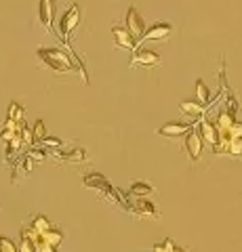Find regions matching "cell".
<instances>
[{"instance_id":"obj_1","label":"cell","mask_w":242,"mask_h":252,"mask_svg":"<svg viewBox=\"0 0 242 252\" xmlns=\"http://www.w3.org/2000/svg\"><path fill=\"white\" fill-rule=\"evenodd\" d=\"M38 57H40L51 69H55L57 74H66V72H72L74 69L72 59H69L61 49H38Z\"/></svg>"},{"instance_id":"obj_2","label":"cell","mask_w":242,"mask_h":252,"mask_svg":"<svg viewBox=\"0 0 242 252\" xmlns=\"http://www.w3.org/2000/svg\"><path fill=\"white\" fill-rule=\"evenodd\" d=\"M80 23V9L74 4V6H69V9L66 11V15L59 19V34L64 40H68V36L72 34V30Z\"/></svg>"},{"instance_id":"obj_3","label":"cell","mask_w":242,"mask_h":252,"mask_svg":"<svg viewBox=\"0 0 242 252\" xmlns=\"http://www.w3.org/2000/svg\"><path fill=\"white\" fill-rule=\"evenodd\" d=\"M127 32L135 38V40L139 42L145 32V23H143V17L139 15V11L135 9V6H131L129 13H127Z\"/></svg>"},{"instance_id":"obj_4","label":"cell","mask_w":242,"mask_h":252,"mask_svg":"<svg viewBox=\"0 0 242 252\" xmlns=\"http://www.w3.org/2000/svg\"><path fill=\"white\" fill-rule=\"evenodd\" d=\"M55 0H40L38 2V17H40V23L46 30H53V21H55Z\"/></svg>"},{"instance_id":"obj_5","label":"cell","mask_w":242,"mask_h":252,"mask_svg":"<svg viewBox=\"0 0 242 252\" xmlns=\"http://www.w3.org/2000/svg\"><path fill=\"white\" fill-rule=\"evenodd\" d=\"M158 63H160V55L156 51H150V49H135V53H133V59H131V65L152 67V65H158Z\"/></svg>"},{"instance_id":"obj_6","label":"cell","mask_w":242,"mask_h":252,"mask_svg":"<svg viewBox=\"0 0 242 252\" xmlns=\"http://www.w3.org/2000/svg\"><path fill=\"white\" fill-rule=\"evenodd\" d=\"M194 128L192 122H169L165 124L162 128H158V135L160 137H169V139H175V137H183L187 135Z\"/></svg>"},{"instance_id":"obj_7","label":"cell","mask_w":242,"mask_h":252,"mask_svg":"<svg viewBox=\"0 0 242 252\" xmlns=\"http://www.w3.org/2000/svg\"><path fill=\"white\" fill-rule=\"evenodd\" d=\"M185 152H187V156H190L192 162L200 160V156H202V139H200L198 132L190 130L185 135Z\"/></svg>"},{"instance_id":"obj_8","label":"cell","mask_w":242,"mask_h":252,"mask_svg":"<svg viewBox=\"0 0 242 252\" xmlns=\"http://www.w3.org/2000/svg\"><path fill=\"white\" fill-rule=\"evenodd\" d=\"M112 36H114V42H116L118 49H124V51H135L137 49V40L129 34L127 28H114Z\"/></svg>"},{"instance_id":"obj_9","label":"cell","mask_w":242,"mask_h":252,"mask_svg":"<svg viewBox=\"0 0 242 252\" xmlns=\"http://www.w3.org/2000/svg\"><path fill=\"white\" fill-rule=\"evenodd\" d=\"M171 28L169 23H156V26H152L150 30L143 32L141 40H167L169 34H171Z\"/></svg>"},{"instance_id":"obj_10","label":"cell","mask_w":242,"mask_h":252,"mask_svg":"<svg viewBox=\"0 0 242 252\" xmlns=\"http://www.w3.org/2000/svg\"><path fill=\"white\" fill-rule=\"evenodd\" d=\"M198 135H200L202 141H207L210 147H215L217 141H219V130H217V126H213V124L207 122V120L200 122V132H198Z\"/></svg>"},{"instance_id":"obj_11","label":"cell","mask_w":242,"mask_h":252,"mask_svg":"<svg viewBox=\"0 0 242 252\" xmlns=\"http://www.w3.org/2000/svg\"><path fill=\"white\" fill-rule=\"evenodd\" d=\"M82 183H84V187H89V189H101V191H105V189L110 187L107 179H105L104 175H99V172H91V175H84Z\"/></svg>"},{"instance_id":"obj_12","label":"cell","mask_w":242,"mask_h":252,"mask_svg":"<svg viewBox=\"0 0 242 252\" xmlns=\"http://www.w3.org/2000/svg\"><path fill=\"white\" fill-rule=\"evenodd\" d=\"M133 212H135L137 217H152V219H156V217H158V215H156V208H154V204H152V202H147L145 198L137 200L135 204H133Z\"/></svg>"},{"instance_id":"obj_13","label":"cell","mask_w":242,"mask_h":252,"mask_svg":"<svg viewBox=\"0 0 242 252\" xmlns=\"http://www.w3.org/2000/svg\"><path fill=\"white\" fill-rule=\"evenodd\" d=\"M181 112L187 114V116H194V118H200L202 114L207 112V105L198 103V101H181Z\"/></svg>"},{"instance_id":"obj_14","label":"cell","mask_w":242,"mask_h":252,"mask_svg":"<svg viewBox=\"0 0 242 252\" xmlns=\"http://www.w3.org/2000/svg\"><path fill=\"white\" fill-rule=\"evenodd\" d=\"M59 160L64 162H84V158H87V154H84V149H72V152H53Z\"/></svg>"},{"instance_id":"obj_15","label":"cell","mask_w":242,"mask_h":252,"mask_svg":"<svg viewBox=\"0 0 242 252\" xmlns=\"http://www.w3.org/2000/svg\"><path fill=\"white\" fill-rule=\"evenodd\" d=\"M40 238H42V242H46V244H49V246H59V244L61 242H64V233H61L59 229H53V227H51V229H46L44 233H40Z\"/></svg>"},{"instance_id":"obj_16","label":"cell","mask_w":242,"mask_h":252,"mask_svg":"<svg viewBox=\"0 0 242 252\" xmlns=\"http://www.w3.org/2000/svg\"><path fill=\"white\" fill-rule=\"evenodd\" d=\"M129 193L131 195H139V198H145V195L154 193V187L150 183H141V181H137V183H133L129 187Z\"/></svg>"},{"instance_id":"obj_17","label":"cell","mask_w":242,"mask_h":252,"mask_svg":"<svg viewBox=\"0 0 242 252\" xmlns=\"http://www.w3.org/2000/svg\"><path fill=\"white\" fill-rule=\"evenodd\" d=\"M232 122H234V116L230 114V112H221L219 116H217V130L219 132H228V128L232 126Z\"/></svg>"},{"instance_id":"obj_18","label":"cell","mask_w":242,"mask_h":252,"mask_svg":"<svg viewBox=\"0 0 242 252\" xmlns=\"http://www.w3.org/2000/svg\"><path fill=\"white\" fill-rule=\"evenodd\" d=\"M208 99H210V94H208L207 84L202 82V80H198L196 82V101H198V103H202V105H207Z\"/></svg>"},{"instance_id":"obj_19","label":"cell","mask_w":242,"mask_h":252,"mask_svg":"<svg viewBox=\"0 0 242 252\" xmlns=\"http://www.w3.org/2000/svg\"><path fill=\"white\" fill-rule=\"evenodd\" d=\"M32 229H34L36 233H44L46 229H51V223H49V219H46V217H42V215L34 217V220H32Z\"/></svg>"},{"instance_id":"obj_20","label":"cell","mask_w":242,"mask_h":252,"mask_svg":"<svg viewBox=\"0 0 242 252\" xmlns=\"http://www.w3.org/2000/svg\"><path fill=\"white\" fill-rule=\"evenodd\" d=\"M228 156L236 158V160H242V139H230Z\"/></svg>"},{"instance_id":"obj_21","label":"cell","mask_w":242,"mask_h":252,"mask_svg":"<svg viewBox=\"0 0 242 252\" xmlns=\"http://www.w3.org/2000/svg\"><path fill=\"white\" fill-rule=\"evenodd\" d=\"M6 116H9V120L23 122V107H21L19 103H11V105H9V112H6Z\"/></svg>"},{"instance_id":"obj_22","label":"cell","mask_w":242,"mask_h":252,"mask_svg":"<svg viewBox=\"0 0 242 252\" xmlns=\"http://www.w3.org/2000/svg\"><path fill=\"white\" fill-rule=\"evenodd\" d=\"M32 135H34V143H36V141H38V143H40V141L46 137V130H44V122H42V120H38V122L34 124Z\"/></svg>"},{"instance_id":"obj_23","label":"cell","mask_w":242,"mask_h":252,"mask_svg":"<svg viewBox=\"0 0 242 252\" xmlns=\"http://www.w3.org/2000/svg\"><path fill=\"white\" fill-rule=\"evenodd\" d=\"M225 135H228L230 139H242V122H236V120H234Z\"/></svg>"},{"instance_id":"obj_24","label":"cell","mask_w":242,"mask_h":252,"mask_svg":"<svg viewBox=\"0 0 242 252\" xmlns=\"http://www.w3.org/2000/svg\"><path fill=\"white\" fill-rule=\"evenodd\" d=\"M19 252H36V248H34V242L28 238L26 233H21V244H19V248H17Z\"/></svg>"},{"instance_id":"obj_25","label":"cell","mask_w":242,"mask_h":252,"mask_svg":"<svg viewBox=\"0 0 242 252\" xmlns=\"http://www.w3.org/2000/svg\"><path fill=\"white\" fill-rule=\"evenodd\" d=\"M0 252H19V250H17V246H15L9 238L0 235Z\"/></svg>"},{"instance_id":"obj_26","label":"cell","mask_w":242,"mask_h":252,"mask_svg":"<svg viewBox=\"0 0 242 252\" xmlns=\"http://www.w3.org/2000/svg\"><path fill=\"white\" fill-rule=\"evenodd\" d=\"M154 250H160V252H185L183 248H177L171 240H167L165 244H162V246H160V244H158V246H154Z\"/></svg>"},{"instance_id":"obj_27","label":"cell","mask_w":242,"mask_h":252,"mask_svg":"<svg viewBox=\"0 0 242 252\" xmlns=\"http://www.w3.org/2000/svg\"><path fill=\"white\" fill-rule=\"evenodd\" d=\"M34 248H36V252H55V246H49L46 242H42V238H38L34 242Z\"/></svg>"},{"instance_id":"obj_28","label":"cell","mask_w":242,"mask_h":252,"mask_svg":"<svg viewBox=\"0 0 242 252\" xmlns=\"http://www.w3.org/2000/svg\"><path fill=\"white\" fill-rule=\"evenodd\" d=\"M17 135H19V132L17 130H11V128H2V130H0V139H2L4 143H11V141L17 137Z\"/></svg>"},{"instance_id":"obj_29","label":"cell","mask_w":242,"mask_h":252,"mask_svg":"<svg viewBox=\"0 0 242 252\" xmlns=\"http://www.w3.org/2000/svg\"><path fill=\"white\" fill-rule=\"evenodd\" d=\"M19 132H21V137H23L21 141H23L26 145H32V143H34V135H32V130H28L26 126H21V130H19Z\"/></svg>"},{"instance_id":"obj_30","label":"cell","mask_w":242,"mask_h":252,"mask_svg":"<svg viewBox=\"0 0 242 252\" xmlns=\"http://www.w3.org/2000/svg\"><path fill=\"white\" fill-rule=\"evenodd\" d=\"M40 143L42 145H49V147H61V145H64V143H61V139H53V137H44Z\"/></svg>"},{"instance_id":"obj_31","label":"cell","mask_w":242,"mask_h":252,"mask_svg":"<svg viewBox=\"0 0 242 252\" xmlns=\"http://www.w3.org/2000/svg\"><path fill=\"white\" fill-rule=\"evenodd\" d=\"M28 158H32V160L42 162V160H44V152H40V149H30V152H28Z\"/></svg>"}]
</instances>
